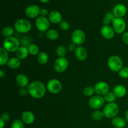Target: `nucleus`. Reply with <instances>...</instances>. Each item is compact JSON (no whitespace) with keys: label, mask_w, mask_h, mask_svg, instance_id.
I'll use <instances>...</instances> for the list:
<instances>
[{"label":"nucleus","mask_w":128,"mask_h":128,"mask_svg":"<svg viewBox=\"0 0 128 128\" xmlns=\"http://www.w3.org/2000/svg\"><path fill=\"white\" fill-rule=\"evenodd\" d=\"M91 117H92V120H94V121H101L104 117V115L103 111H101L100 110H98L93 111V112L92 113V115H91Z\"/></svg>","instance_id":"29"},{"label":"nucleus","mask_w":128,"mask_h":128,"mask_svg":"<svg viewBox=\"0 0 128 128\" xmlns=\"http://www.w3.org/2000/svg\"><path fill=\"white\" fill-rule=\"evenodd\" d=\"M122 41H123L126 44L128 45V31L124 32L122 34Z\"/></svg>","instance_id":"42"},{"label":"nucleus","mask_w":128,"mask_h":128,"mask_svg":"<svg viewBox=\"0 0 128 128\" xmlns=\"http://www.w3.org/2000/svg\"><path fill=\"white\" fill-rule=\"evenodd\" d=\"M37 60L39 63L41 65H45L48 62L49 56L47 52L41 51L37 56Z\"/></svg>","instance_id":"25"},{"label":"nucleus","mask_w":128,"mask_h":128,"mask_svg":"<svg viewBox=\"0 0 128 128\" xmlns=\"http://www.w3.org/2000/svg\"><path fill=\"white\" fill-rule=\"evenodd\" d=\"M111 123H112L113 127L115 128H124L126 127L127 122H126L125 119L121 117L116 116V117L112 119Z\"/></svg>","instance_id":"22"},{"label":"nucleus","mask_w":128,"mask_h":128,"mask_svg":"<svg viewBox=\"0 0 128 128\" xmlns=\"http://www.w3.org/2000/svg\"><path fill=\"white\" fill-rule=\"evenodd\" d=\"M101 34L102 37L106 40H111L114 38L116 32L114 31L112 27L110 26V25H103L101 27Z\"/></svg>","instance_id":"14"},{"label":"nucleus","mask_w":128,"mask_h":128,"mask_svg":"<svg viewBox=\"0 0 128 128\" xmlns=\"http://www.w3.org/2000/svg\"><path fill=\"white\" fill-rule=\"evenodd\" d=\"M107 64L111 71L119 72V71L123 68V61L119 56L112 55L108 60Z\"/></svg>","instance_id":"3"},{"label":"nucleus","mask_w":128,"mask_h":128,"mask_svg":"<svg viewBox=\"0 0 128 128\" xmlns=\"http://www.w3.org/2000/svg\"><path fill=\"white\" fill-rule=\"evenodd\" d=\"M104 99L103 96H99V95H94L93 96L90 98L89 100L88 104L90 108L93 110H98L101 108L104 104Z\"/></svg>","instance_id":"9"},{"label":"nucleus","mask_w":128,"mask_h":128,"mask_svg":"<svg viewBox=\"0 0 128 128\" xmlns=\"http://www.w3.org/2000/svg\"><path fill=\"white\" fill-rule=\"evenodd\" d=\"M46 36L49 40L51 41H56L59 38V34L58 31L56 30H54V29H50L48 31L46 32Z\"/></svg>","instance_id":"26"},{"label":"nucleus","mask_w":128,"mask_h":128,"mask_svg":"<svg viewBox=\"0 0 128 128\" xmlns=\"http://www.w3.org/2000/svg\"><path fill=\"white\" fill-rule=\"evenodd\" d=\"M71 40L72 42H73L76 46H81L86 41L85 32L82 30L80 29L74 30L71 34Z\"/></svg>","instance_id":"7"},{"label":"nucleus","mask_w":128,"mask_h":128,"mask_svg":"<svg viewBox=\"0 0 128 128\" xmlns=\"http://www.w3.org/2000/svg\"><path fill=\"white\" fill-rule=\"evenodd\" d=\"M21 60L17 57H12L10 58L8 62L7 63L8 67L12 70H16V69L19 68L21 66Z\"/></svg>","instance_id":"24"},{"label":"nucleus","mask_w":128,"mask_h":128,"mask_svg":"<svg viewBox=\"0 0 128 128\" xmlns=\"http://www.w3.org/2000/svg\"><path fill=\"white\" fill-rule=\"evenodd\" d=\"M28 48L30 54H31V56H38L40 52V48L35 44H31L28 47Z\"/></svg>","instance_id":"28"},{"label":"nucleus","mask_w":128,"mask_h":128,"mask_svg":"<svg viewBox=\"0 0 128 128\" xmlns=\"http://www.w3.org/2000/svg\"><path fill=\"white\" fill-rule=\"evenodd\" d=\"M62 83L58 79H51L48 81L46 84V89L50 92L52 94H58L62 90Z\"/></svg>","instance_id":"6"},{"label":"nucleus","mask_w":128,"mask_h":128,"mask_svg":"<svg viewBox=\"0 0 128 128\" xmlns=\"http://www.w3.org/2000/svg\"><path fill=\"white\" fill-rule=\"evenodd\" d=\"M10 58H9V52H8L3 47L0 48V65L3 66L7 64Z\"/></svg>","instance_id":"23"},{"label":"nucleus","mask_w":128,"mask_h":128,"mask_svg":"<svg viewBox=\"0 0 128 128\" xmlns=\"http://www.w3.org/2000/svg\"><path fill=\"white\" fill-rule=\"evenodd\" d=\"M4 76H5V72L3 71V70H1V71H0V77H1V78H3Z\"/></svg>","instance_id":"45"},{"label":"nucleus","mask_w":128,"mask_h":128,"mask_svg":"<svg viewBox=\"0 0 128 128\" xmlns=\"http://www.w3.org/2000/svg\"><path fill=\"white\" fill-rule=\"evenodd\" d=\"M35 26L40 32H46L50 30V21L46 17L40 16L38 17L35 21Z\"/></svg>","instance_id":"8"},{"label":"nucleus","mask_w":128,"mask_h":128,"mask_svg":"<svg viewBox=\"0 0 128 128\" xmlns=\"http://www.w3.org/2000/svg\"><path fill=\"white\" fill-rule=\"evenodd\" d=\"M40 10L41 9L38 5L31 4L26 8L25 10V14L28 18L33 19L40 16Z\"/></svg>","instance_id":"13"},{"label":"nucleus","mask_w":128,"mask_h":128,"mask_svg":"<svg viewBox=\"0 0 128 128\" xmlns=\"http://www.w3.org/2000/svg\"><path fill=\"white\" fill-rule=\"evenodd\" d=\"M112 28L116 33L123 34L126 28V22L123 18H116L112 22Z\"/></svg>","instance_id":"11"},{"label":"nucleus","mask_w":128,"mask_h":128,"mask_svg":"<svg viewBox=\"0 0 128 128\" xmlns=\"http://www.w3.org/2000/svg\"><path fill=\"white\" fill-rule=\"evenodd\" d=\"M112 92L117 98H121L126 96L127 93V89L122 84H118L113 88Z\"/></svg>","instance_id":"19"},{"label":"nucleus","mask_w":128,"mask_h":128,"mask_svg":"<svg viewBox=\"0 0 128 128\" xmlns=\"http://www.w3.org/2000/svg\"><path fill=\"white\" fill-rule=\"evenodd\" d=\"M75 56L78 60L80 61H84L88 58V51L84 47L82 46H78L75 50Z\"/></svg>","instance_id":"18"},{"label":"nucleus","mask_w":128,"mask_h":128,"mask_svg":"<svg viewBox=\"0 0 128 128\" xmlns=\"http://www.w3.org/2000/svg\"><path fill=\"white\" fill-rule=\"evenodd\" d=\"M95 93L99 96H104L110 91V86L108 83L104 81H100L97 82L94 86Z\"/></svg>","instance_id":"12"},{"label":"nucleus","mask_w":128,"mask_h":128,"mask_svg":"<svg viewBox=\"0 0 128 128\" xmlns=\"http://www.w3.org/2000/svg\"><path fill=\"white\" fill-rule=\"evenodd\" d=\"M84 94L88 97H92L95 93V90L94 87L92 86H87L83 90Z\"/></svg>","instance_id":"32"},{"label":"nucleus","mask_w":128,"mask_h":128,"mask_svg":"<svg viewBox=\"0 0 128 128\" xmlns=\"http://www.w3.org/2000/svg\"><path fill=\"white\" fill-rule=\"evenodd\" d=\"M32 25L29 20L25 19H20L15 22L14 28L15 31L21 34H25L31 31Z\"/></svg>","instance_id":"4"},{"label":"nucleus","mask_w":128,"mask_h":128,"mask_svg":"<svg viewBox=\"0 0 128 128\" xmlns=\"http://www.w3.org/2000/svg\"><path fill=\"white\" fill-rule=\"evenodd\" d=\"M104 99V101L106 102H107L108 103H111V102H114V101L116 100L117 98L115 96V95L114 94V93L111 91H109L104 96H103Z\"/></svg>","instance_id":"30"},{"label":"nucleus","mask_w":128,"mask_h":128,"mask_svg":"<svg viewBox=\"0 0 128 128\" xmlns=\"http://www.w3.org/2000/svg\"><path fill=\"white\" fill-rule=\"evenodd\" d=\"M15 54H16V57L20 59V60H23L28 56L30 52H29L28 47L21 46L19 48L18 50L16 51Z\"/></svg>","instance_id":"21"},{"label":"nucleus","mask_w":128,"mask_h":128,"mask_svg":"<svg viewBox=\"0 0 128 128\" xmlns=\"http://www.w3.org/2000/svg\"><path fill=\"white\" fill-rule=\"evenodd\" d=\"M112 12L116 18H122V17H124L126 14L127 8H126V6L123 4H118L113 8Z\"/></svg>","instance_id":"15"},{"label":"nucleus","mask_w":128,"mask_h":128,"mask_svg":"<svg viewBox=\"0 0 128 128\" xmlns=\"http://www.w3.org/2000/svg\"><path fill=\"white\" fill-rule=\"evenodd\" d=\"M15 29L14 28L10 27V26H6V27L3 28L1 31V33L2 35L5 37L6 38L10 37H12L13 36L14 34Z\"/></svg>","instance_id":"27"},{"label":"nucleus","mask_w":128,"mask_h":128,"mask_svg":"<svg viewBox=\"0 0 128 128\" xmlns=\"http://www.w3.org/2000/svg\"><path fill=\"white\" fill-rule=\"evenodd\" d=\"M68 60L66 58H58L54 63V69L59 73L64 72L68 68Z\"/></svg>","instance_id":"10"},{"label":"nucleus","mask_w":128,"mask_h":128,"mask_svg":"<svg viewBox=\"0 0 128 128\" xmlns=\"http://www.w3.org/2000/svg\"><path fill=\"white\" fill-rule=\"evenodd\" d=\"M11 128H24V123L22 120H15L11 124Z\"/></svg>","instance_id":"33"},{"label":"nucleus","mask_w":128,"mask_h":128,"mask_svg":"<svg viewBox=\"0 0 128 128\" xmlns=\"http://www.w3.org/2000/svg\"><path fill=\"white\" fill-rule=\"evenodd\" d=\"M103 113L104 117L108 119H113L116 117L120 112V107L115 102L108 103L104 108Z\"/></svg>","instance_id":"5"},{"label":"nucleus","mask_w":128,"mask_h":128,"mask_svg":"<svg viewBox=\"0 0 128 128\" xmlns=\"http://www.w3.org/2000/svg\"><path fill=\"white\" fill-rule=\"evenodd\" d=\"M15 82H16V84L21 88L28 87L30 84V81H29L28 76L22 73H20L16 76Z\"/></svg>","instance_id":"16"},{"label":"nucleus","mask_w":128,"mask_h":128,"mask_svg":"<svg viewBox=\"0 0 128 128\" xmlns=\"http://www.w3.org/2000/svg\"><path fill=\"white\" fill-rule=\"evenodd\" d=\"M5 125V122L2 120L0 119V128H4Z\"/></svg>","instance_id":"44"},{"label":"nucleus","mask_w":128,"mask_h":128,"mask_svg":"<svg viewBox=\"0 0 128 128\" xmlns=\"http://www.w3.org/2000/svg\"><path fill=\"white\" fill-rule=\"evenodd\" d=\"M39 1L41 2H42V3H46V2H49L50 0H39Z\"/></svg>","instance_id":"47"},{"label":"nucleus","mask_w":128,"mask_h":128,"mask_svg":"<svg viewBox=\"0 0 128 128\" xmlns=\"http://www.w3.org/2000/svg\"><path fill=\"white\" fill-rule=\"evenodd\" d=\"M29 94L34 99H40L46 94V87L43 82L40 81H34L30 83L27 87Z\"/></svg>","instance_id":"1"},{"label":"nucleus","mask_w":128,"mask_h":128,"mask_svg":"<svg viewBox=\"0 0 128 128\" xmlns=\"http://www.w3.org/2000/svg\"><path fill=\"white\" fill-rule=\"evenodd\" d=\"M56 52L58 58H64L66 54L67 50H66L65 46H62V45H60V46H58V48H56Z\"/></svg>","instance_id":"31"},{"label":"nucleus","mask_w":128,"mask_h":128,"mask_svg":"<svg viewBox=\"0 0 128 128\" xmlns=\"http://www.w3.org/2000/svg\"><path fill=\"white\" fill-rule=\"evenodd\" d=\"M49 11L46 8H42L40 10V16H42V17H46V16L49 15Z\"/></svg>","instance_id":"40"},{"label":"nucleus","mask_w":128,"mask_h":128,"mask_svg":"<svg viewBox=\"0 0 128 128\" xmlns=\"http://www.w3.org/2000/svg\"><path fill=\"white\" fill-rule=\"evenodd\" d=\"M105 16H106V18H108L109 20L111 21V22H112V21L114 20V19L116 18V17H115V16H114V14H113V12H107V13L106 14V15H105Z\"/></svg>","instance_id":"39"},{"label":"nucleus","mask_w":128,"mask_h":128,"mask_svg":"<svg viewBox=\"0 0 128 128\" xmlns=\"http://www.w3.org/2000/svg\"><path fill=\"white\" fill-rule=\"evenodd\" d=\"M48 20L50 22L53 24H60L62 21V14L58 11L53 10L51 11L48 15Z\"/></svg>","instance_id":"17"},{"label":"nucleus","mask_w":128,"mask_h":128,"mask_svg":"<svg viewBox=\"0 0 128 128\" xmlns=\"http://www.w3.org/2000/svg\"><path fill=\"white\" fill-rule=\"evenodd\" d=\"M20 41L14 36L5 38L2 43V47L9 52H16L20 47Z\"/></svg>","instance_id":"2"},{"label":"nucleus","mask_w":128,"mask_h":128,"mask_svg":"<svg viewBox=\"0 0 128 128\" xmlns=\"http://www.w3.org/2000/svg\"><path fill=\"white\" fill-rule=\"evenodd\" d=\"M1 120H3L5 122L8 121L10 119V115L9 114V113L8 112H4V113L2 114L1 116Z\"/></svg>","instance_id":"38"},{"label":"nucleus","mask_w":128,"mask_h":128,"mask_svg":"<svg viewBox=\"0 0 128 128\" xmlns=\"http://www.w3.org/2000/svg\"><path fill=\"white\" fill-rule=\"evenodd\" d=\"M20 43L22 46H26V47H28L31 44H32L31 43V38L28 36H22L20 41Z\"/></svg>","instance_id":"34"},{"label":"nucleus","mask_w":128,"mask_h":128,"mask_svg":"<svg viewBox=\"0 0 128 128\" xmlns=\"http://www.w3.org/2000/svg\"><path fill=\"white\" fill-rule=\"evenodd\" d=\"M125 120H126V122L128 124V110H127L125 112Z\"/></svg>","instance_id":"46"},{"label":"nucleus","mask_w":128,"mask_h":128,"mask_svg":"<svg viewBox=\"0 0 128 128\" xmlns=\"http://www.w3.org/2000/svg\"><path fill=\"white\" fill-rule=\"evenodd\" d=\"M19 94L21 96H26L28 94H29L28 88H20V91H19Z\"/></svg>","instance_id":"37"},{"label":"nucleus","mask_w":128,"mask_h":128,"mask_svg":"<svg viewBox=\"0 0 128 128\" xmlns=\"http://www.w3.org/2000/svg\"><path fill=\"white\" fill-rule=\"evenodd\" d=\"M21 120L26 124H31L35 121V116L30 111H25L21 114Z\"/></svg>","instance_id":"20"},{"label":"nucleus","mask_w":128,"mask_h":128,"mask_svg":"<svg viewBox=\"0 0 128 128\" xmlns=\"http://www.w3.org/2000/svg\"><path fill=\"white\" fill-rule=\"evenodd\" d=\"M77 47H76V45L74 44L73 42H71L68 46V50L70 52H73V51H75V50H76Z\"/></svg>","instance_id":"41"},{"label":"nucleus","mask_w":128,"mask_h":128,"mask_svg":"<svg viewBox=\"0 0 128 128\" xmlns=\"http://www.w3.org/2000/svg\"><path fill=\"white\" fill-rule=\"evenodd\" d=\"M110 22H111V21L108 18H106V16L103 18V19H102V23H103L104 25H109Z\"/></svg>","instance_id":"43"},{"label":"nucleus","mask_w":128,"mask_h":128,"mask_svg":"<svg viewBox=\"0 0 128 128\" xmlns=\"http://www.w3.org/2000/svg\"><path fill=\"white\" fill-rule=\"evenodd\" d=\"M60 27L61 30L63 31H66L69 30L70 28V23L66 21H62L60 23Z\"/></svg>","instance_id":"36"},{"label":"nucleus","mask_w":128,"mask_h":128,"mask_svg":"<svg viewBox=\"0 0 128 128\" xmlns=\"http://www.w3.org/2000/svg\"><path fill=\"white\" fill-rule=\"evenodd\" d=\"M119 76L124 79L128 78V66L123 67L118 72Z\"/></svg>","instance_id":"35"}]
</instances>
